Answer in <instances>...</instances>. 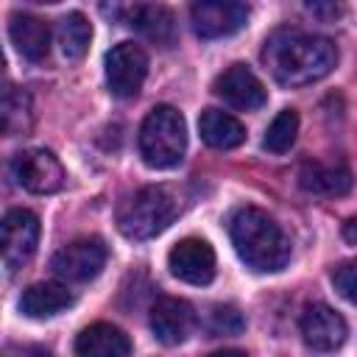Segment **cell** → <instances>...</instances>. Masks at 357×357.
I'll return each instance as SVG.
<instances>
[{
    "mask_svg": "<svg viewBox=\"0 0 357 357\" xmlns=\"http://www.w3.org/2000/svg\"><path fill=\"white\" fill-rule=\"evenodd\" d=\"M262 61L276 84L307 86L335 70L337 47L326 36L304 33L296 28H279L265 39Z\"/></svg>",
    "mask_w": 357,
    "mask_h": 357,
    "instance_id": "obj_1",
    "label": "cell"
},
{
    "mask_svg": "<svg viewBox=\"0 0 357 357\" xmlns=\"http://www.w3.org/2000/svg\"><path fill=\"white\" fill-rule=\"evenodd\" d=\"M229 234H231V245L237 257L251 271L273 273L290 262V237L268 212L257 206L240 209L231 218Z\"/></svg>",
    "mask_w": 357,
    "mask_h": 357,
    "instance_id": "obj_2",
    "label": "cell"
},
{
    "mask_svg": "<svg viewBox=\"0 0 357 357\" xmlns=\"http://www.w3.org/2000/svg\"><path fill=\"white\" fill-rule=\"evenodd\" d=\"M178 215V198L170 187H142L117 209V229L128 240H151Z\"/></svg>",
    "mask_w": 357,
    "mask_h": 357,
    "instance_id": "obj_3",
    "label": "cell"
},
{
    "mask_svg": "<svg viewBox=\"0 0 357 357\" xmlns=\"http://www.w3.org/2000/svg\"><path fill=\"white\" fill-rule=\"evenodd\" d=\"M187 151V126L178 109L156 106L139 126V156L153 170H167L181 162Z\"/></svg>",
    "mask_w": 357,
    "mask_h": 357,
    "instance_id": "obj_4",
    "label": "cell"
},
{
    "mask_svg": "<svg viewBox=\"0 0 357 357\" xmlns=\"http://www.w3.org/2000/svg\"><path fill=\"white\" fill-rule=\"evenodd\" d=\"M11 173L17 178V184L33 195H50V192L61 190V184H64L61 162L45 148L20 151L11 162Z\"/></svg>",
    "mask_w": 357,
    "mask_h": 357,
    "instance_id": "obj_5",
    "label": "cell"
},
{
    "mask_svg": "<svg viewBox=\"0 0 357 357\" xmlns=\"http://www.w3.org/2000/svg\"><path fill=\"white\" fill-rule=\"evenodd\" d=\"M148 75V56L134 42H120L106 53V84L114 98H134Z\"/></svg>",
    "mask_w": 357,
    "mask_h": 357,
    "instance_id": "obj_6",
    "label": "cell"
},
{
    "mask_svg": "<svg viewBox=\"0 0 357 357\" xmlns=\"http://www.w3.org/2000/svg\"><path fill=\"white\" fill-rule=\"evenodd\" d=\"M106 245L100 237H84L53 254L50 268L64 282H89L106 265Z\"/></svg>",
    "mask_w": 357,
    "mask_h": 357,
    "instance_id": "obj_7",
    "label": "cell"
},
{
    "mask_svg": "<svg viewBox=\"0 0 357 357\" xmlns=\"http://www.w3.org/2000/svg\"><path fill=\"white\" fill-rule=\"evenodd\" d=\"M39 218L28 209H11L3 218V265L8 273L20 271L36 251Z\"/></svg>",
    "mask_w": 357,
    "mask_h": 357,
    "instance_id": "obj_8",
    "label": "cell"
},
{
    "mask_svg": "<svg viewBox=\"0 0 357 357\" xmlns=\"http://www.w3.org/2000/svg\"><path fill=\"white\" fill-rule=\"evenodd\" d=\"M298 329H301L304 343L312 351H335V349L343 346V340L349 335V326H346L343 315L335 312L324 301H312V304L304 307V312L298 318Z\"/></svg>",
    "mask_w": 357,
    "mask_h": 357,
    "instance_id": "obj_9",
    "label": "cell"
},
{
    "mask_svg": "<svg viewBox=\"0 0 357 357\" xmlns=\"http://www.w3.org/2000/svg\"><path fill=\"white\" fill-rule=\"evenodd\" d=\"M248 20V6L234 0H206L190 8L192 31L201 39H220L237 33Z\"/></svg>",
    "mask_w": 357,
    "mask_h": 357,
    "instance_id": "obj_10",
    "label": "cell"
},
{
    "mask_svg": "<svg viewBox=\"0 0 357 357\" xmlns=\"http://www.w3.org/2000/svg\"><path fill=\"white\" fill-rule=\"evenodd\" d=\"M167 268L187 284H209L215 279V251L201 237H184L170 248Z\"/></svg>",
    "mask_w": 357,
    "mask_h": 357,
    "instance_id": "obj_11",
    "label": "cell"
},
{
    "mask_svg": "<svg viewBox=\"0 0 357 357\" xmlns=\"http://www.w3.org/2000/svg\"><path fill=\"white\" fill-rule=\"evenodd\" d=\"M215 95L223 100V103H229V106H234V109H240V112H254V109H259V106H265V100H268V92H265V86H262V81L254 75V70H248L245 64H231V67H226L218 78H215Z\"/></svg>",
    "mask_w": 357,
    "mask_h": 357,
    "instance_id": "obj_12",
    "label": "cell"
},
{
    "mask_svg": "<svg viewBox=\"0 0 357 357\" xmlns=\"http://www.w3.org/2000/svg\"><path fill=\"white\" fill-rule=\"evenodd\" d=\"M195 324H198L195 310L184 298L162 296V298H156V304L151 310V329H153L156 340L165 343V346L184 343L192 335Z\"/></svg>",
    "mask_w": 357,
    "mask_h": 357,
    "instance_id": "obj_13",
    "label": "cell"
},
{
    "mask_svg": "<svg viewBox=\"0 0 357 357\" xmlns=\"http://www.w3.org/2000/svg\"><path fill=\"white\" fill-rule=\"evenodd\" d=\"M75 357H131V340L114 324H92L75 337Z\"/></svg>",
    "mask_w": 357,
    "mask_h": 357,
    "instance_id": "obj_14",
    "label": "cell"
},
{
    "mask_svg": "<svg viewBox=\"0 0 357 357\" xmlns=\"http://www.w3.org/2000/svg\"><path fill=\"white\" fill-rule=\"evenodd\" d=\"M8 36L17 53L28 61H42L50 50V28L33 14H14L8 20Z\"/></svg>",
    "mask_w": 357,
    "mask_h": 357,
    "instance_id": "obj_15",
    "label": "cell"
},
{
    "mask_svg": "<svg viewBox=\"0 0 357 357\" xmlns=\"http://www.w3.org/2000/svg\"><path fill=\"white\" fill-rule=\"evenodd\" d=\"M198 131H201V139L218 151H231L245 139V126L234 114L220 109H204L198 117Z\"/></svg>",
    "mask_w": 357,
    "mask_h": 357,
    "instance_id": "obj_16",
    "label": "cell"
},
{
    "mask_svg": "<svg viewBox=\"0 0 357 357\" xmlns=\"http://www.w3.org/2000/svg\"><path fill=\"white\" fill-rule=\"evenodd\" d=\"M67 307H73V293L59 282H36L20 298V312L28 318H53Z\"/></svg>",
    "mask_w": 357,
    "mask_h": 357,
    "instance_id": "obj_17",
    "label": "cell"
},
{
    "mask_svg": "<svg viewBox=\"0 0 357 357\" xmlns=\"http://www.w3.org/2000/svg\"><path fill=\"white\" fill-rule=\"evenodd\" d=\"M298 184L315 195H346L351 190V170L346 165L307 162L298 170Z\"/></svg>",
    "mask_w": 357,
    "mask_h": 357,
    "instance_id": "obj_18",
    "label": "cell"
},
{
    "mask_svg": "<svg viewBox=\"0 0 357 357\" xmlns=\"http://www.w3.org/2000/svg\"><path fill=\"white\" fill-rule=\"evenodd\" d=\"M126 22L131 28H137L142 36H148L156 45H170L173 42V14L162 6H128L123 8Z\"/></svg>",
    "mask_w": 357,
    "mask_h": 357,
    "instance_id": "obj_19",
    "label": "cell"
},
{
    "mask_svg": "<svg viewBox=\"0 0 357 357\" xmlns=\"http://www.w3.org/2000/svg\"><path fill=\"white\" fill-rule=\"evenodd\" d=\"M89 39H92V25L86 22V17L81 11H70L67 17H61V22H59V47H61V56L67 61H78L86 53Z\"/></svg>",
    "mask_w": 357,
    "mask_h": 357,
    "instance_id": "obj_20",
    "label": "cell"
},
{
    "mask_svg": "<svg viewBox=\"0 0 357 357\" xmlns=\"http://www.w3.org/2000/svg\"><path fill=\"white\" fill-rule=\"evenodd\" d=\"M3 128L6 134H22L31 128V98L25 89L8 86L3 95Z\"/></svg>",
    "mask_w": 357,
    "mask_h": 357,
    "instance_id": "obj_21",
    "label": "cell"
},
{
    "mask_svg": "<svg viewBox=\"0 0 357 357\" xmlns=\"http://www.w3.org/2000/svg\"><path fill=\"white\" fill-rule=\"evenodd\" d=\"M296 134H298V114H296L293 109H282V112L271 120L262 145H265V151H271V153H284V151L293 148Z\"/></svg>",
    "mask_w": 357,
    "mask_h": 357,
    "instance_id": "obj_22",
    "label": "cell"
},
{
    "mask_svg": "<svg viewBox=\"0 0 357 357\" xmlns=\"http://www.w3.org/2000/svg\"><path fill=\"white\" fill-rule=\"evenodd\" d=\"M206 329H209L212 335H240V332L245 329V321H243V315H240L234 307L218 304V307L209 310Z\"/></svg>",
    "mask_w": 357,
    "mask_h": 357,
    "instance_id": "obj_23",
    "label": "cell"
},
{
    "mask_svg": "<svg viewBox=\"0 0 357 357\" xmlns=\"http://www.w3.org/2000/svg\"><path fill=\"white\" fill-rule=\"evenodd\" d=\"M332 284H335V290H337L346 301L357 304V259L340 262V265L332 271Z\"/></svg>",
    "mask_w": 357,
    "mask_h": 357,
    "instance_id": "obj_24",
    "label": "cell"
},
{
    "mask_svg": "<svg viewBox=\"0 0 357 357\" xmlns=\"http://www.w3.org/2000/svg\"><path fill=\"white\" fill-rule=\"evenodd\" d=\"M310 11H312V14H329V17H337V14H340L337 6H310Z\"/></svg>",
    "mask_w": 357,
    "mask_h": 357,
    "instance_id": "obj_25",
    "label": "cell"
},
{
    "mask_svg": "<svg viewBox=\"0 0 357 357\" xmlns=\"http://www.w3.org/2000/svg\"><path fill=\"white\" fill-rule=\"evenodd\" d=\"M209 357H248V354L240 351V349H223V351H215V354H209Z\"/></svg>",
    "mask_w": 357,
    "mask_h": 357,
    "instance_id": "obj_26",
    "label": "cell"
},
{
    "mask_svg": "<svg viewBox=\"0 0 357 357\" xmlns=\"http://www.w3.org/2000/svg\"><path fill=\"white\" fill-rule=\"evenodd\" d=\"M346 237H349V240L357 237V220H349V226H346Z\"/></svg>",
    "mask_w": 357,
    "mask_h": 357,
    "instance_id": "obj_27",
    "label": "cell"
}]
</instances>
